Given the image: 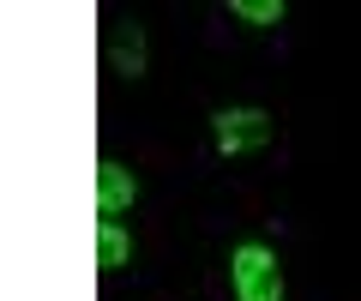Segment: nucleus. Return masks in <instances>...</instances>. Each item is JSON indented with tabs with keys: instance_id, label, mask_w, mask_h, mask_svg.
Segmentation results:
<instances>
[{
	"instance_id": "obj_1",
	"label": "nucleus",
	"mask_w": 361,
	"mask_h": 301,
	"mask_svg": "<svg viewBox=\"0 0 361 301\" xmlns=\"http://www.w3.org/2000/svg\"><path fill=\"white\" fill-rule=\"evenodd\" d=\"M229 277H235V301H283V265L265 241H241L229 253Z\"/></svg>"
},
{
	"instance_id": "obj_4",
	"label": "nucleus",
	"mask_w": 361,
	"mask_h": 301,
	"mask_svg": "<svg viewBox=\"0 0 361 301\" xmlns=\"http://www.w3.org/2000/svg\"><path fill=\"white\" fill-rule=\"evenodd\" d=\"M127 259H133V235L121 229V217H97V265L121 271Z\"/></svg>"
},
{
	"instance_id": "obj_5",
	"label": "nucleus",
	"mask_w": 361,
	"mask_h": 301,
	"mask_svg": "<svg viewBox=\"0 0 361 301\" xmlns=\"http://www.w3.org/2000/svg\"><path fill=\"white\" fill-rule=\"evenodd\" d=\"M229 13L247 18V25H283V0H235Z\"/></svg>"
},
{
	"instance_id": "obj_2",
	"label": "nucleus",
	"mask_w": 361,
	"mask_h": 301,
	"mask_svg": "<svg viewBox=\"0 0 361 301\" xmlns=\"http://www.w3.org/2000/svg\"><path fill=\"white\" fill-rule=\"evenodd\" d=\"M265 139H271L265 109H217V115H211V145H217L223 157H247V151H259Z\"/></svg>"
},
{
	"instance_id": "obj_3",
	"label": "nucleus",
	"mask_w": 361,
	"mask_h": 301,
	"mask_svg": "<svg viewBox=\"0 0 361 301\" xmlns=\"http://www.w3.org/2000/svg\"><path fill=\"white\" fill-rule=\"evenodd\" d=\"M133 199H139L133 169L115 163V157H103V163H97V217H115V211H127Z\"/></svg>"
},
{
	"instance_id": "obj_6",
	"label": "nucleus",
	"mask_w": 361,
	"mask_h": 301,
	"mask_svg": "<svg viewBox=\"0 0 361 301\" xmlns=\"http://www.w3.org/2000/svg\"><path fill=\"white\" fill-rule=\"evenodd\" d=\"M115 66L127 73V79L145 73V37H139V30H133V37H115Z\"/></svg>"
}]
</instances>
